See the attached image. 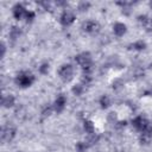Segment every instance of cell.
Wrapping results in <instances>:
<instances>
[{
	"label": "cell",
	"mask_w": 152,
	"mask_h": 152,
	"mask_svg": "<svg viewBox=\"0 0 152 152\" xmlns=\"http://www.w3.org/2000/svg\"><path fill=\"white\" fill-rule=\"evenodd\" d=\"M34 81H36V76L30 70H21L14 77V83L23 89L31 87L34 83Z\"/></svg>",
	"instance_id": "cell-1"
},
{
	"label": "cell",
	"mask_w": 152,
	"mask_h": 152,
	"mask_svg": "<svg viewBox=\"0 0 152 152\" xmlns=\"http://www.w3.org/2000/svg\"><path fill=\"white\" fill-rule=\"evenodd\" d=\"M57 75H58V77H59L63 82L68 83V82H70V81L74 78V75H75L74 66H72L70 63L62 64V65L58 68V70H57Z\"/></svg>",
	"instance_id": "cell-2"
},
{
	"label": "cell",
	"mask_w": 152,
	"mask_h": 152,
	"mask_svg": "<svg viewBox=\"0 0 152 152\" xmlns=\"http://www.w3.org/2000/svg\"><path fill=\"white\" fill-rule=\"evenodd\" d=\"M74 59H75L76 64L80 65L81 68H84V66H88V65L93 64L91 55H90V52H88V51H83V52L77 53Z\"/></svg>",
	"instance_id": "cell-3"
},
{
	"label": "cell",
	"mask_w": 152,
	"mask_h": 152,
	"mask_svg": "<svg viewBox=\"0 0 152 152\" xmlns=\"http://www.w3.org/2000/svg\"><path fill=\"white\" fill-rule=\"evenodd\" d=\"M75 19H76V15H75V13H74L72 11H70V10H64V11L61 13V15H59V24H61L62 26H64V27H68V26H70L71 24H74Z\"/></svg>",
	"instance_id": "cell-4"
},
{
	"label": "cell",
	"mask_w": 152,
	"mask_h": 152,
	"mask_svg": "<svg viewBox=\"0 0 152 152\" xmlns=\"http://www.w3.org/2000/svg\"><path fill=\"white\" fill-rule=\"evenodd\" d=\"M66 102H68L66 96L64 94H58L57 97L55 99L53 103H52V107L55 109V113H57V114L62 113L65 109V107H66Z\"/></svg>",
	"instance_id": "cell-5"
},
{
	"label": "cell",
	"mask_w": 152,
	"mask_h": 152,
	"mask_svg": "<svg viewBox=\"0 0 152 152\" xmlns=\"http://www.w3.org/2000/svg\"><path fill=\"white\" fill-rule=\"evenodd\" d=\"M100 28H101V26H100L99 21L93 20V19L87 20V21H84V23L82 24V30H83L86 33L94 34V33H97V32L100 31Z\"/></svg>",
	"instance_id": "cell-6"
},
{
	"label": "cell",
	"mask_w": 152,
	"mask_h": 152,
	"mask_svg": "<svg viewBox=\"0 0 152 152\" xmlns=\"http://www.w3.org/2000/svg\"><path fill=\"white\" fill-rule=\"evenodd\" d=\"M17 135V129L13 126H5L2 127L1 131V140L5 142H10L14 139V137Z\"/></svg>",
	"instance_id": "cell-7"
},
{
	"label": "cell",
	"mask_w": 152,
	"mask_h": 152,
	"mask_svg": "<svg viewBox=\"0 0 152 152\" xmlns=\"http://www.w3.org/2000/svg\"><path fill=\"white\" fill-rule=\"evenodd\" d=\"M26 12H27V8L23 5V4H15L13 7H12V15L15 20H23L25 19V15H26Z\"/></svg>",
	"instance_id": "cell-8"
},
{
	"label": "cell",
	"mask_w": 152,
	"mask_h": 152,
	"mask_svg": "<svg viewBox=\"0 0 152 152\" xmlns=\"http://www.w3.org/2000/svg\"><path fill=\"white\" fill-rule=\"evenodd\" d=\"M148 120L144 116V115H137V116H134L133 119H132V126L140 133V132H142L144 131V128L148 125Z\"/></svg>",
	"instance_id": "cell-9"
},
{
	"label": "cell",
	"mask_w": 152,
	"mask_h": 152,
	"mask_svg": "<svg viewBox=\"0 0 152 152\" xmlns=\"http://www.w3.org/2000/svg\"><path fill=\"white\" fill-rule=\"evenodd\" d=\"M126 32H127V25H126L125 23H122V21H116V23L113 25V33H114V36H116V37L120 38V37L125 36Z\"/></svg>",
	"instance_id": "cell-10"
},
{
	"label": "cell",
	"mask_w": 152,
	"mask_h": 152,
	"mask_svg": "<svg viewBox=\"0 0 152 152\" xmlns=\"http://www.w3.org/2000/svg\"><path fill=\"white\" fill-rule=\"evenodd\" d=\"M15 104V97L12 94H6L2 95L1 97V106L4 108H12Z\"/></svg>",
	"instance_id": "cell-11"
},
{
	"label": "cell",
	"mask_w": 152,
	"mask_h": 152,
	"mask_svg": "<svg viewBox=\"0 0 152 152\" xmlns=\"http://www.w3.org/2000/svg\"><path fill=\"white\" fill-rule=\"evenodd\" d=\"M83 131L88 134V135H91V134H94V133H96L95 132V125H94V122L91 121V120H84L83 121Z\"/></svg>",
	"instance_id": "cell-12"
},
{
	"label": "cell",
	"mask_w": 152,
	"mask_h": 152,
	"mask_svg": "<svg viewBox=\"0 0 152 152\" xmlns=\"http://www.w3.org/2000/svg\"><path fill=\"white\" fill-rule=\"evenodd\" d=\"M99 104H100V107H101L102 109H107V108H109V107L112 106V100H110V97H109L108 95L103 94V95H101L100 99H99Z\"/></svg>",
	"instance_id": "cell-13"
},
{
	"label": "cell",
	"mask_w": 152,
	"mask_h": 152,
	"mask_svg": "<svg viewBox=\"0 0 152 152\" xmlns=\"http://www.w3.org/2000/svg\"><path fill=\"white\" fill-rule=\"evenodd\" d=\"M21 34V30L18 26H12V28L8 32V38L11 40H17Z\"/></svg>",
	"instance_id": "cell-14"
},
{
	"label": "cell",
	"mask_w": 152,
	"mask_h": 152,
	"mask_svg": "<svg viewBox=\"0 0 152 152\" xmlns=\"http://www.w3.org/2000/svg\"><path fill=\"white\" fill-rule=\"evenodd\" d=\"M146 48H147V45H146V43H145L142 39L135 40L134 43L131 44V49H133V50H135V51H142V50H145Z\"/></svg>",
	"instance_id": "cell-15"
},
{
	"label": "cell",
	"mask_w": 152,
	"mask_h": 152,
	"mask_svg": "<svg viewBox=\"0 0 152 152\" xmlns=\"http://www.w3.org/2000/svg\"><path fill=\"white\" fill-rule=\"evenodd\" d=\"M84 89H86V87L80 82V83H77V84H75V86L71 87V93L75 96H81L84 93Z\"/></svg>",
	"instance_id": "cell-16"
},
{
	"label": "cell",
	"mask_w": 152,
	"mask_h": 152,
	"mask_svg": "<svg viewBox=\"0 0 152 152\" xmlns=\"http://www.w3.org/2000/svg\"><path fill=\"white\" fill-rule=\"evenodd\" d=\"M88 147H89V145H88V142L86 140L84 141H77L76 145H75L76 152H86L88 150Z\"/></svg>",
	"instance_id": "cell-17"
},
{
	"label": "cell",
	"mask_w": 152,
	"mask_h": 152,
	"mask_svg": "<svg viewBox=\"0 0 152 152\" xmlns=\"http://www.w3.org/2000/svg\"><path fill=\"white\" fill-rule=\"evenodd\" d=\"M50 71V64L48 62H43L39 66H38V72L40 75H48Z\"/></svg>",
	"instance_id": "cell-18"
},
{
	"label": "cell",
	"mask_w": 152,
	"mask_h": 152,
	"mask_svg": "<svg viewBox=\"0 0 152 152\" xmlns=\"http://www.w3.org/2000/svg\"><path fill=\"white\" fill-rule=\"evenodd\" d=\"M90 6H91V4L89 1H81L77 5V11L78 12H87L90 8Z\"/></svg>",
	"instance_id": "cell-19"
},
{
	"label": "cell",
	"mask_w": 152,
	"mask_h": 152,
	"mask_svg": "<svg viewBox=\"0 0 152 152\" xmlns=\"http://www.w3.org/2000/svg\"><path fill=\"white\" fill-rule=\"evenodd\" d=\"M107 121H108V124L115 126V124L119 121V120H118V114H116L115 112H109V113L107 114Z\"/></svg>",
	"instance_id": "cell-20"
},
{
	"label": "cell",
	"mask_w": 152,
	"mask_h": 152,
	"mask_svg": "<svg viewBox=\"0 0 152 152\" xmlns=\"http://www.w3.org/2000/svg\"><path fill=\"white\" fill-rule=\"evenodd\" d=\"M34 19H36V13L32 10H27L26 15H25V21L26 23H32Z\"/></svg>",
	"instance_id": "cell-21"
},
{
	"label": "cell",
	"mask_w": 152,
	"mask_h": 152,
	"mask_svg": "<svg viewBox=\"0 0 152 152\" xmlns=\"http://www.w3.org/2000/svg\"><path fill=\"white\" fill-rule=\"evenodd\" d=\"M99 139H100V137H99L96 133H94V134H91V135H88V139H87L86 141L88 142L89 146H91V145H94L95 142H97Z\"/></svg>",
	"instance_id": "cell-22"
},
{
	"label": "cell",
	"mask_w": 152,
	"mask_h": 152,
	"mask_svg": "<svg viewBox=\"0 0 152 152\" xmlns=\"http://www.w3.org/2000/svg\"><path fill=\"white\" fill-rule=\"evenodd\" d=\"M140 133L152 139V124H151V122H148V125H147V126L144 128V131H142V132H140Z\"/></svg>",
	"instance_id": "cell-23"
},
{
	"label": "cell",
	"mask_w": 152,
	"mask_h": 152,
	"mask_svg": "<svg viewBox=\"0 0 152 152\" xmlns=\"http://www.w3.org/2000/svg\"><path fill=\"white\" fill-rule=\"evenodd\" d=\"M91 75H82V77H81V83L86 87V86H89L90 83H91Z\"/></svg>",
	"instance_id": "cell-24"
},
{
	"label": "cell",
	"mask_w": 152,
	"mask_h": 152,
	"mask_svg": "<svg viewBox=\"0 0 152 152\" xmlns=\"http://www.w3.org/2000/svg\"><path fill=\"white\" fill-rule=\"evenodd\" d=\"M55 112V109H53V107H52V104L51 106H46V107H44V109L42 110V114H43V116H50L52 113Z\"/></svg>",
	"instance_id": "cell-25"
},
{
	"label": "cell",
	"mask_w": 152,
	"mask_h": 152,
	"mask_svg": "<svg viewBox=\"0 0 152 152\" xmlns=\"http://www.w3.org/2000/svg\"><path fill=\"white\" fill-rule=\"evenodd\" d=\"M121 88H124V82L120 78H116L115 81H113V89L114 90H120Z\"/></svg>",
	"instance_id": "cell-26"
},
{
	"label": "cell",
	"mask_w": 152,
	"mask_h": 152,
	"mask_svg": "<svg viewBox=\"0 0 152 152\" xmlns=\"http://www.w3.org/2000/svg\"><path fill=\"white\" fill-rule=\"evenodd\" d=\"M150 141H151V138H148V137H146V135H144V134L140 133V135H139V142L141 145H147Z\"/></svg>",
	"instance_id": "cell-27"
},
{
	"label": "cell",
	"mask_w": 152,
	"mask_h": 152,
	"mask_svg": "<svg viewBox=\"0 0 152 152\" xmlns=\"http://www.w3.org/2000/svg\"><path fill=\"white\" fill-rule=\"evenodd\" d=\"M126 126H127V121H126V120H120V121H118V122L115 124V127H116V128H120V129H121V128H125Z\"/></svg>",
	"instance_id": "cell-28"
},
{
	"label": "cell",
	"mask_w": 152,
	"mask_h": 152,
	"mask_svg": "<svg viewBox=\"0 0 152 152\" xmlns=\"http://www.w3.org/2000/svg\"><path fill=\"white\" fill-rule=\"evenodd\" d=\"M0 49H1V58L5 57L6 55V50H7V45L5 42H1V45H0Z\"/></svg>",
	"instance_id": "cell-29"
},
{
	"label": "cell",
	"mask_w": 152,
	"mask_h": 152,
	"mask_svg": "<svg viewBox=\"0 0 152 152\" xmlns=\"http://www.w3.org/2000/svg\"><path fill=\"white\" fill-rule=\"evenodd\" d=\"M150 6H151V8H152V2H150Z\"/></svg>",
	"instance_id": "cell-30"
}]
</instances>
